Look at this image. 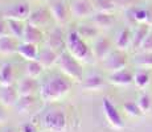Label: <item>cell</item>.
<instances>
[{"instance_id":"6da1fadb","label":"cell","mask_w":152,"mask_h":132,"mask_svg":"<svg viewBox=\"0 0 152 132\" xmlns=\"http://www.w3.org/2000/svg\"><path fill=\"white\" fill-rule=\"evenodd\" d=\"M72 89V82L65 75H53L40 86V98L45 103H54L62 99Z\"/></svg>"},{"instance_id":"7a4b0ae2","label":"cell","mask_w":152,"mask_h":132,"mask_svg":"<svg viewBox=\"0 0 152 132\" xmlns=\"http://www.w3.org/2000/svg\"><path fill=\"white\" fill-rule=\"evenodd\" d=\"M66 50H68L75 60H78L81 63H90L94 58L93 50L87 42L78 34V32L70 31L66 34Z\"/></svg>"},{"instance_id":"3957f363","label":"cell","mask_w":152,"mask_h":132,"mask_svg":"<svg viewBox=\"0 0 152 132\" xmlns=\"http://www.w3.org/2000/svg\"><path fill=\"white\" fill-rule=\"evenodd\" d=\"M58 67L62 71L65 77H68L72 81L82 82L83 73H82V63L78 60H75L68 50H64L60 53L58 57Z\"/></svg>"},{"instance_id":"277c9868","label":"cell","mask_w":152,"mask_h":132,"mask_svg":"<svg viewBox=\"0 0 152 132\" xmlns=\"http://www.w3.org/2000/svg\"><path fill=\"white\" fill-rule=\"evenodd\" d=\"M42 124L50 132H65L68 128V116L62 110H50L44 115Z\"/></svg>"},{"instance_id":"5b68a950","label":"cell","mask_w":152,"mask_h":132,"mask_svg":"<svg viewBox=\"0 0 152 132\" xmlns=\"http://www.w3.org/2000/svg\"><path fill=\"white\" fill-rule=\"evenodd\" d=\"M102 110H103L106 122L109 123L113 128H115V130H122V128L124 127V122H123V119H122V115L119 114L115 104H114L109 98L103 99V102H102Z\"/></svg>"},{"instance_id":"8992f818","label":"cell","mask_w":152,"mask_h":132,"mask_svg":"<svg viewBox=\"0 0 152 132\" xmlns=\"http://www.w3.org/2000/svg\"><path fill=\"white\" fill-rule=\"evenodd\" d=\"M69 11L75 19H86L95 12L94 3L90 0H72L69 3Z\"/></svg>"},{"instance_id":"52a82bcc","label":"cell","mask_w":152,"mask_h":132,"mask_svg":"<svg viewBox=\"0 0 152 132\" xmlns=\"http://www.w3.org/2000/svg\"><path fill=\"white\" fill-rule=\"evenodd\" d=\"M127 63H128L127 54H126V52L119 50V49L113 50L109 55H107L106 60L103 61L104 67H106V70L110 73L126 69V67H127Z\"/></svg>"},{"instance_id":"ba28073f","label":"cell","mask_w":152,"mask_h":132,"mask_svg":"<svg viewBox=\"0 0 152 132\" xmlns=\"http://www.w3.org/2000/svg\"><path fill=\"white\" fill-rule=\"evenodd\" d=\"M29 15H31V8H29L28 3L21 1V3L12 4L7 9L3 11V19H5V20L12 19V20L24 21V20L29 19Z\"/></svg>"},{"instance_id":"9c48e42d","label":"cell","mask_w":152,"mask_h":132,"mask_svg":"<svg viewBox=\"0 0 152 132\" xmlns=\"http://www.w3.org/2000/svg\"><path fill=\"white\" fill-rule=\"evenodd\" d=\"M45 46L53 49L57 53H62L66 50V34L61 28H54L49 32L48 37L45 39Z\"/></svg>"},{"instance_id":"30bf717a","label":"cell","mask_w":152,"mask_h":132,"mask_svg":"<svg viewBox=\"0 0 152 132\" xmlns=\"http://www.w3.org/2000/svg\"><path fill=\"white\" fill-rule=\"evenodd\" d=\"M49 12L52 15V19L57 23L58 25H64L68 23L69 19V7L66 5L65 1L62 0H57V1H53L49 7Z\"/></svg>"},{"instance_id":"8fae6325","label":"cell","mask_w":152,"mask_h":132,"mask_svg":"<svg viewBox=\"0 0 152 132\" xmlns=\"http://www.w3.org/2000/svg\"><path fill=\"white\" fill-rule=\"evenodd\" d=\"M91 50L95 60L103 62L107 58V55L113 52V46H111V42L109 39H106V37H97L91 46Z\"/></svg>"},{"instance_id":"7c38bea8","label":"cell","mask_w":152,"mask_h":132,"mask_svg":"<svg viewBox=\"0 0 152 132\" xmlns=\"http://www.w3.org/2000/svg\"><path fill=\"white\" fill-rule=\"evenodd\" d=\"M134 24H148L152 26V11L142 7H132L126 11Z\"/></svg>"},{"instance_id":"4fadbf2b","label":"cell","mask_w":152,"mask_h":132,"mask_svg":"<svg viewBox=\"0 0 152 132\" xmlns=\"http://www.w3.org/2000/svg\"><path fill=\"white\" fill-rule=\"evenodd\" d=\"M107 81L115 86H130L131 83H134V74L126 67V69L118 70V71L110 73Z\"/></svg>"},{"instance_id":"5bb4252c","label":"cell","mask_w":152,"mask_h":132,"mask_svg":"<svg viewBox=\"0 0 152 132\" xmlns=\"http://www.w3.org/2000/svg\"><path fill=\"white\" fill-rule=\"evenodd\" d=\"M20 98L17 87L5 86L0 87V104L4 107H15Z\"/></svg>"},{"instance_id":"9a60e30c","label":"cell","mask_w":152,"mask_h":132,"mask_svg":"<svg viewBox=\"0 0 152 132\" xmlns=\"http://www.w3.org/2000/svg\"><path fill=\"white\" fill-rule=\"evenodd\" d=\"M82 86L86 91H101L106 86V79L98 73H93L82 79Z\"/></svg>"},{"instance_id":"2e32d148","label":"cell","mask_w":152,"mask_h":132,"mask_svg":"<svg viewBox=\"0 0 152 132\" xmlns=\"http://www.w3.org/2000/svg\"><path fill=\"white\" fill-rule=\"evenodd\" d=\"M40 53V48L36 44H31L27 41H23L17 45V54L23 57L25 61H33L37 60Z\"/></svg>"},{"instance_id":"e0dca14e","label":"cell","mask_w":152,"mask_h":132,"mask_svg":"<svg viewBox=\"0 0 152 132\" xmlns=\"http://www.w3.org/2000/svg\"><path fill=\"white\" fill-rule=\"evenodd\" d=\"M23 41H27L31 44H36L40 45L42 41H45L42 31L39 26H34L32 24H25V29H24V36H23Z\"/></svg>"},{"instance_id":"ac0fdd59","label":"cell","mask_w":152,"mask_h":132,"mask_svg":"<svg viewBox=\"0 0 152 132\" xmlns=\"http://www.w3.org/2000/svg\"><path fill=\"white\" fill-rule=\"evenodd\" d=\"M50 17L52 15L49 11L46 9H36L33 12H31L29 15V19H28V23L34 26H39V28H42V26H46L50 21Z\"/></svg>"},{"instance_id":"d6986e66","label":"cell","mask_w":152,"mask_h":132,"mask_svg":"<svg viewBox=\"0 0 152 132\" xmlns=\"http://www.w3.org/2000/svg\"><path fill=\"white\" fill-rule=\"evenodd\" d=\"M39 89V83L34 78L27 77L25 75L23 79H20L19 85H17V91H19L20 96H28V95H33L34 93Z\"/></svg>"},{"instance_id":"ffe728a7","label":"cell","mask_w":152,"mask_h":132,"mask_svg":"<svg viewBox=\"0 0 152 132\" xmlns=\"http://www.w3.org/2000/svg\"><path fill=\"white\" fill-rule=\"evenodd\" d=\"M91 21L98 29H110L115 24V17H114V13L95 12L91 16Z\"/></svg>"},{"instance_id":"44dd1931","label":"cell","mask_w":152,"mask_h":132,"mask_svg":"<svg viewBox=\"0 0 152 132\" xmlns=\"http://www.w3.org/2000/svg\"><path fill=\"white\" fill-rule=\"evenodd\" d=\"M58 57H60V53L54 52L53 49L45 46V48L40 49L37 61H39L44 67H50V66H53L56 62H58Z\"/></svg>"},{"instance_id":"7402d4cb","label":"cell","mask_w":152,"mask_h":132,"mask_svg":"<svg viewBox=\"0 0 152 132\" xmlns=\"http://www.w3.org/2000/svg\"><path fill=\"white\" fill-rule=\"evenodd\" d=\"M151 32V25L148 24H138L136 29L132 32V49H140L142 44L144 42L145 37Z\"/></svg>"},{"instance_id":"603a6c76","label":"cell","mask_w":152,"mask_h":132,"mask_svg":"<svg viewBox=\"0 0 152 132\" xmlns=\"http://www.w3.org/2000/svg\"><path fill=\"white\" fill-rule=\"evenodd\" d=\"M115 46L119 50H128L132 46V32L128 28H124L116 34L115 39Z\"/></svg>"},{"instance_id":"cb8c5ba5","label":"cell","mask_w":152,"mask_h":132,"mask_svg":"<svg viewBox=\"0 0 152 132\" xmlns=\"http://www.w3.org/2000/svg\"><path fill=\"white\" fill-rule=\"evenodd\" d=\"M15 81V71L10 62H4L0 66V87L12 86Z\"/></svg>"},{"instance_id":"d4e9b609","label":"cell","mask_w":152,"mask_h":132,"mask_svg":"<svg viewBox=\"0 0 152 132\" xmlns=\"http://www.w3.org/2000/svg\"><path fill=\"white\" fill-rule=\"evenodd\" d=\"M17 45L16 39L12 36H7L0 39V54L1 55H11L13 53H17Z\"/></svg>"},{"instance_id":"484cf974","label":"cell","mask_w":152,"mask_h":132,"mask_svg":"<svg viewBox=\"0 0 152 132\" xmlns=\"http://www.w3.org/2000/svg\"><path fill=\"white\" fill-rule=\"evenodd\" d=\"M5 20V19H4ZM7 21V26H8V32H10V36L15 37V39H21L24 36V29H25V24L20 20H12L8 19L5 20Z\"/></svg>"},{"instance_id":"4316f807","label":"cell","mask_w":152,"mask_h":132,"mask_svg":"<svg viewBox=\"0 0 152 132\" xmlns=\"http://www.w3.org/2000/svg\"><path fill=\"white\" fill-rule=\"evenodd\" d=\"M75 31L78 32V34H80L85 41L95 40L99 33V29L94 24H81V25H78V28L75 29Z\"/></svg>"},{"instance_id":"83f0119b","label":"cell","mask_w":152,"mask_h":132,"mask_svg":"<svg viewBox=\"0 0 152 132\" xmlns=\"http://www.w3.org/2000/svg\"><path fill=\"white\" fill-rule=\"evenodd\" d=\"M134 83L138 89L144 90L151 83V74L147 69H139L134 73Z\"/></svg>"},{"instance_id":"f1b7e54d","label":"cell","mask_w":152,"mask_h":132,"mask_svg":"<svg viewBox=\"0 0 152 132\" xmlns=\"http://www.w3.org/2000/svg\"><path fill=\"white\" fill-rule=\"evenodd\" d=\"M44 69H45V67H44L39 61L33 60V61H27L25 67H24V71H25V75H27V77L37 79L40 75L42 74Z\"/></svg>"},{"instance_id":"f546056e","label":"cell","mask_w":152,"mask_h":132,"mask_svg":"<svg viewBox=\"0 0 152 132\" xmlns=\"http://www.w3.org/2000/svg\"><path fill=\"white\" fill-rule=\"evenodd\" d=\"M34 104H36L34 96L33 95H28V96H20L15 107L17 108V112L27 114V112H29V111L33 110Z\"/></svg>"},{"instance_id":"4dcf8cb0","label":"cell","mask_w":152,"mask_h":132,"mask_svg":"<svg viewBox=\"0 0 152 132\" xmlns=\"http://www.w3.org/2000/svg\"><path fill=\"white\" fill-rule=\"evenodd\" d=\"M94 8L95 12H103V13H114L116 9V5L114 0H94Z\"/></svg>"},{"instance_id":"1f68e13d","label":"cell","mask_w":152,"mask_h":132,"mask_svg":"<svg viewBox=\"0 0 152 132\" xmlns=\"http://www.w3.org/2000/svg\"><path fill=\"white\" fill-rule=\"evenodd\" d=\"M134 63L142 69H152V52H142L134 58Z\"/></svg>"},{"instance_id":"d6a6232c","label":"cell","mask_w":152,"mask_h":132,"mask_svg":"<svg viewBox=\"0 0 152 132\" xmlns=\"http://www.w3.org/2000/svg\"><path fill=\"white\" fill-rule=\"evenodd\" d=\"M136 103H138L140 111H142L143 114H147L151 111L152 108V101H151V96L148 95L147 93H143L139 95L138 101H136Z\"/></svg>"},{"instance_id":"836d02e7","label":"cell","mask_w":152,"mask_h":132,"mask_svg":"<svg viewBox=\"0 0 152 132\" xmlns=\"http://www.w3.org/2000/svg\"><path fill=\"white\" fill-rule=\"evenodd\" d=\"M123 110H124V112L127 114V115L132 116V118H138V116H140L143 114L142 111H140L138 103H136V102H134V101L124 102V103H123Z\"/></svg>"},{"instance_id":"e575fe53","label":"cell","mask_w":152,"mask_h":132,"mask_svg":"<svg viewBox=\"0 0 152 132\" xmlns=\"http://www.w3.org/2000/svg\"><path fill=\"white\" fill-rule=\"evenodd\" d=\"M116 8H122V9H130V8L135 7L136 0H114Z\"/></svg>"},{"instance_id":"d590c367","label":"cell","mask_w":152,"mask_h":132,"mask_svg":"<svg viewBox=\"0 0 152 132\" xmlns=\"http://www.w3.org/2000/svg\"><path fill=\"white\" fill-rule=\"evenodd\" d=\"M140 50L142 52H152V31L148 33V36L145 37L144 42L140 46Z\"/></svg>"},{"instance_id":"8d00e7d4","label":"cell","mask_w":152,"mask_h":132,"mask_svg":"<svg viewBox=\"0 0 152 132\" xmlns=\"http://www.w3.org/2000/svg\"><path fill=\"white\" fill-rule=\"evenodd\" d=\"M10 36V32H8V26H7V21L4 19L0 20V39L3 37Z\"/></svg>"},{"instance_id":"74e56055","label":"cell","mask_w":152,"mask_h":132,"mask_svg":"<svg viewBox=\"0 0 152 132\" xmlns=\"http://www.w3.org/2000/svg\"><path fill=\"white\" fill-rule=\"evenodd\" d=\"M20 132H37V128L33 123H24L20 127Z\"/></svg>"},{"instance_id":"f35d334b","label":"cell","mask_w":152,"mask_h":132,"mask_svg":"<svg viewBox=\"0 0 152 132\" xmlns=\"http://www.w3.org/2000/svg\"><path fill=\"white\" fill-rule=\"evenodd\" d=\"M5 119H7V115H5V111H4V108L0 106V123H4L5 122Z\"/></svg>"},{"instance_id":"ab89813d","label":"cell","mask_w":152,"mask_h":132,"mask_svg":"<svg viewBox=\"0 0 152 132\" xmlns=\"http://www.w3.org/2000/svg\"><path fill=\"white\" fill-rule=\"evenodd\" d=\"M7 132H13V131H7Z\"/></svg>"},{"instance_id":"60d3db41","label":"cell","mask_w":152,"mask_h":132,"mask_svg":"<svg viewBox=\"0 0 152 132\" xmlns=\"http://www.w3.org/2000/svg\"><path fill=\"white\" fill-rule=\"evenodd\" d=\"M40 1H42V0H40Z\"/></svg>"}]
</instances>
